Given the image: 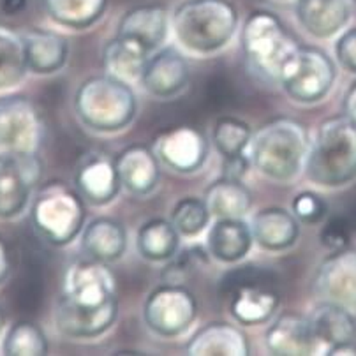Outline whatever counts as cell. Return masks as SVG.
Returning a JSON list of instances; mask_svg holds the SVG:
<instances>
[{
    "label": "cell",
    "instance_id": "1",
    "mask_svg": "<svg viewBox=\"0 0 356 356\" xmlns=\"http://www.w3.org/2000/svg\"><path fill=\"white\" fill-rule=\"evenodd\" d=\"M117 314V284L106 263L88 259L69 266L55 312L62 334L72 339L99 337L111 328Z\"/></svg>",
    "mask_w": 356,
    "mask_h": 356
},
{
    "label": "cell",
    "instance_id": "2",
    "mask_svg": "<svg viewBox=\"0 0 356 356\" xmlns=\"http://www.w3.org/2000/svg\"><path fill=\"white\" fill-rule=\"evenodd\" d=\"M311 182L323 187H341L356 178V122L346 113L319 124L305 157Z\"/></svg>",
    "mask_w": 356,
    "mask_h": 356
},
{
    "label": "cell",
    "instance_id": "3",
    "mask_svg": "<svg viewBox=\"0 0 356 356\" xmlns=\"http://www.w3.org/2000/svg\"><path fill=\"white\" fill-rule=\"evenodd\" d=\"M307 131L293 118H275L250 140V159L256 170L275 182H289L307 157Z\"/></svg>",
    "mask_w": 356,
    "mask_h": 356
},
{
    "label": "cell",
    "instance_id": "4",
    "mask_svg": "<svg viewBox=\"0 0 356 356\" xmlns=\"http://www.w3.org/2000/svg\"><path fill=\"white\" fill-rule=\"evenodd\" d=\"M236 25L238 13L229 0H186L173 15L175 35L196 54H213L224 48Z\"/></svg>",
    "mask_w": 356,
    "mask_h": 356
},
{
    "label": "cell",
    "instance_id": "5",
    "mask_svg": "<svg viewBox=\"0 0 356 356\" xmlns=\"http://www.w3.org/2000/svg\"><path fill=\"white\" fill-rule=\"evenodd\" d=\"M78 118L95 133H117L134 120L138 104L127 81L115 76H94L74 95Z\"/></svg>",
    "mask_w": 356,
    "mask_h": 356
},
{
    "label": "cell",
    "instance_id": "6",
    "mask_svg": "<svg viewBox=\"0 0 356 356\" xmlns=\"http://www.w3.org/2000/svg\"><path fill=\"white\" fill-rule=\"evenodd\" d=\"M85 207L80 193L62 182H49L38 191L32 205L35 232L54 245H65L80 235Z\"/></svg>",
    "mask_w": 356,
    "mask_h": 356
},
{
    "label": "cell",
    "instance_id": "7",
    "mask_svg": "<svg viewBox=\"0 0 356 356\" xmlns=\"http://www.w3.org/2000/svg\"><path fill=\"white\" fill-rule=\"evenodd\" d=\"M242 46L250 65L270 80L279 78L281 69L298 48L281 19L268 11H254L247 18Z\"/></svg>",
    "mask_w": 356,
    "mask_h": 356
},
{
    "label": "cell",
    "instance_id": "8",
    "mask_svg": "<svg viewBox=\"0 0 356 356\" xmlns=\"http://www.w3.org/2000/svg\"><path fill=\"white\" fill-rule=\"evenodd\" d=\"M337 78L334 60L314 46H298L288 58L277 81L286 94L300 104L323 101L332 90Z\"/></svg>",
    "mask_w": 356,
    "mask_h": 356
},
{
    "label": "cell",
    "instance_id": "9",
    "mask_svg": "<svg viewBox=\"0 0 356 356\" xmlns=\"http://www.w3.org/2000/svg\"><path fill=\"white\" fill-rule=\"evenodd\" d=\"M224 289L232 295L229 311L240 325H263L279 307V295L266 282L265 272L254 266H242L229 273L224 281Z\"/></svg>",
    "mask_w": 356,
    "mask_h": 356
},
{
    "label": "cell",
    "instance_id": "10",
    "mask_svg": "<svg viewBox=\"0 0 356 356\" xmlns=\"http://www.w3.org/2000/svg\"><path fill=\"white\" fill-rule=\"evenodd\" d=\"M41 175L42 164L35 152L0 154V219H15L27 209Z\"/></svg>",
    "mask_w": 356,
    "mask_h": 356
},
{
    "label": "cell",
    "instance_id": "11",
    "mask_svg": "<svg viewBox=\"0 0 356 356\" xmlns=\"http://www.w3.org/2000/svg\"><path fill=\"white\" fill-rule=\"evenodd\" d=\"M196 314V298L180 284H164L154 289L143 307L145 323L161 337L182 335L193 325Z\"/></svg>",
    "mask_w": 356,
    "mask_h": 356
},
{
    "label": "cell",
    "instance_id": "12",
    "mask_svg": "<svg viewBox=\"0 0 356 356\" xmlns=\"http://www.w3.org/2000/svg\"><path fill=\"white\" fill-rule=\"evenodd\" d=\"M42 122L38 108L23 95L0 97V148L13 152H38Z\"/></svg>",
    "mask_w": 356,
    "mask_h": 356
},
{
    "label": "cell",
    "instance_id": "13",
    "mask_svg": "<svg viewBox=\"0 0 356 356\" xmlns=\"http://www.w3.org/2000/svg\"><path fill=\"white\" fill-rule=\"evenodd\" d=\"M314 295L321 302H332L342 307L356 309V250H332L318 266L312 281Z\"/></svg>",
    "mask_w": 356,
    "mask_h": 356
},
{
    "label": "cell",
    "instance_id": "14",
    "mask_svg": "<svg viewBox=\"0 0 356 356\" xmlns=\"http://www.w3.org/2000/svg\"><path fill=\"white\" fill-rule=\"evenodd\" d=\"M156 156L177 173H194L209 157V141L196 127L178 125L157 138Z\"/></svg>",
    "mask_w": 356,
    "mask_h": 356
},
{
    "label": "cell",
    "instance_id": "15",
    "mask_svg": "<svg viewBox=\"0 0 356 356\" xmlns=\"http://www.w3.org/2000/svg\"><path fill=\"white\" fill-rule=\"evenodd\" d=\"M74 182L80 196L97 207L111 203L122 187L115 157L106 152L87 154L76 170Z\"/></svg>",
    "mask_w": 356,
    "mask_h": 356
},
{
    "label": "cell",
    "instance_id": "16",
    "mask_svg": "<svg viewBox=\"0 0 356 356\" xmlns=\"http://www.w3.org/2000/svg\"><path fill=\"white\" fill-rule=\"evenodd\" d=\"M145 90L156 97H173L186 88L189 81V64L175 48L159 49L148 58L141 74Z\"/></svg>",
    "mask_w": 356,
    "mask_h": 356
},
{
    "label": "cell",
    "instance_id": "17",
    "mask_svg": "<svg viewBox=\"0 0 356 356\" xmlns=\"http://www.w3.org/2000/svg\"><path fill=\"white\" fill-rule=\"evenodd\" d=\"M311 334L318 344V351L328 355L330 349L353 344L356 335V321L349 309L332 302H319L307 316Z\"/></svg>",
    "mask_w": 356,
    "mask_h": 356
},
{
    "label": "cell",
    "instance_id": "18",
    "mask_svg": "<svg viewBox=\"0 0 356 356\" xmlns=\"http://www.w3.org/2000/svg\"><path fill=\"white\" fill-rule=\"evenodd\" d=\"M118 178L122 187L136 194L147 196L156 189L161 177V161L145 145H131L115 157Z\"/></svg>",
    "mask_w": 356,
    "mask_h": 356
},
{
    "label": "cell",
    "instance_id": "19",
    "mask_svg": "<svg viewBox=\"0 0 356 356\" xmlns=\"http://www.w3.org/2000/svg\"><path fill=\"white\" fill-rule=\"evenodd\" d=\"M351 0H298L296 18L316 39L334 38L351 18Z\"/></svg>",
    "mask_w": 356,
    "mask_h": 356
},
{
    "label": "cell",
    "instance_id": "20",
    "mask_svg": "<svg viewBox=\"0 0 356 356\" xmlns=\"http://www.w3.org/2000/svg\"><path fill=\"white\" fill-rule=\"evenodd\" d=\"M117 35L154 54L168 35V13L161 6H140L122 16Z\"/></svg>",
    "mask_w": 356,
    "mask_h": 356
},
{
    "label": "cell",
    "instance_id": "21",
    "mask_svg": "<svg viewBox=\"0 0 356 356\" xmlns=\"http://www.w3.org/2000/svg\"><path fill=\"white\" fill-rule=\"evenodd\" d=\"M23 48L29 71L35 74H51L60 71L69 57V44L64 35L42 29L23 32Z\"/></svg>",
    "mask_w": 356,
    "mask_h": 356
},
{
    "label": "cell",
    "instance_id": "22",
    "mask_svg": "<svg viewBox=\"0 0 356 356\" xmlns=\"http://www.w3.org/2000/svg\"><path fill=\"white\" fill-rule=\"evenodd\" d=\"M266 346L273 355L300 356L318 353L307 318L293 312L279 316L266 332Z\"/></svg>",
    "mask_w": 356,
    "mask_h": 356
},
{
    "label": "cell",
    "instance_id": "23",
    "mask_svg": "<svg viewBox=\"0 0 356 356\" xmlns=\"http://www.w3.org/2000/svg\"><path fill=\"white\" fill-rule=\"evenodd\" d=\"M81 249L90 259L101 263H113L124 256L127 249V233L124 224L110 217L94 219L83 229Z\"/></svg>",
    "mask_w": 356,
    "mask_h": 356
},
{
    "label": "cell",
    "instance_id": "24",
    "mask_svg": "<svg viewBox=\"0 0 356 356\" xmlns=\"http://www.w3.org/2000/svg\"><path fill=\"white\" fill-rule=\"evenodd\" d=\"M254 240L266 250H284L296 242L300 233L298 219L281 207L259 210L252 219Z\"/></svg>",
    "mask_w": 356,
    "mask_h": 356
},
{
    "label": "cell",
    "instance_id": "25",
    "mask_svg": "<svg viewBox=\"0 0 356 356\" xmlns=\"http://www.w3.org/2000/svg\"><path fill=\"white\" fill-rule=\"evenodd\" d=\"M252 229L242 219H217L207 236L209 254L222 263H236L252 247Z\"/></svg>",
    "mask_w": 356,
    "mask_h": 356
},
{
    "label": "cell",
    "instance_id": "26",
    "mask_svg": "<svg viewBox=\"0 0 356 356\" xmlns=\"http://www.w3.org/2000/svg\"><path fill=\"white\" fill-rule=\"evenodd\" d=\"M187 353L196 356H245L249 355V342L235 326L212 323L191 339Z\"/></svg>",
    "mask_w": 356,
    "mask_h": 356
},
{
    "label": "cell",
    "instance_id": "27",
    "mask_svg": "<svg viewBox=\"0 0 356 356\" xmlns=\"http://www.w3.org/2000/svg\"><path fill=\"white\" fill-rule=\"evenodd\" d=\"M205 203L217 219H242L250 209V193L238 178L222 177L205 191Z\"/></svg>",
    "mask_w": 356,
    "mask_h": 356
},
{
    "label": "cell",
    "instance_id": "28",
    "mask_svg": "<svg viewBox=\"0 0 356 356\" xmlns=\"http://www.w3.org/2000/svg\"><path fill=\"white\" fill-rule=\"evenodd\" d=\"M148 58H150V54L147 49L141 48L138 42L124 39L120 35L111 39L104 46L103 51L104 69L108 71V74L115 76L122 81L140 80Z\"/></svg>",
    "mask_w": 356,
    "mask_h": 356
},
{
    "label": "cell",
    "instance_id": "29",
    "mask_svg": "<svg viewBox=\"0 0 356 356\" xmlns=\"http://www.w3.org/2000/svg\"><path fill=\"white\" fill-rule=\"evenodd\" d=\"M180 233L173 222L164 219L147 220L136 238L138 252L148 261H170L178 250Z\"/></svg>",
    "mask_w": 356,
    "mask_h": 356
},
{
    "label": "cell",
    "instance_id": "30",
    "mask_svg": "<svg viewBox=\"0 0 356 356\" xmlns=\"http://www.w3.org/2000/svg\"><path fill=\"white\" fill-rule=\"evenodd\" d=\"M49 18L69 29L94 25L106 9L108 0H42Z\"/></svg>",
    "mask_w": 356,
    "mask_h": 356
},
{
    "label": "cell",
    "instance_id": "31",
    "mask_svg": "<svg viewBox=\"0 0 356 356\" xmlns=\"http://www.w3.org/2000/svg\"><path fill=\"white\" fill-rule=\"evenodd\" d=\"M27 71L22 35L8 27H0V90L16 87Z\"/></svg>",
    "mask_w": 356,
    "mask_h": 356
},
{
    "label": "cell",
    "instance_id": "32",
    "mask_svg": "<svg viewBox=\"0 0 356 356\" xmlns=\"http://www.w3.org/2000/svg\"><path fill=\"white\" fill-rule=\"evenodd\" d=\"M212 140L224 159H233L245 156V148L250 145L252 133L245 122L233 117H222L216 122Z\"/></svg>",
    "mask_w": 356,
    "mask_h": 356
},
{
    "label": "cell",
    "instance_id": "33",
    "mask_svg": "<svg viewBox=\"0 0 356 356\" xmlns=\"http://www.w3.org/2000/svg\"><path fill=\"white\" fill-rule=\"evenodd\" d=\"M2 351L6 356H42L48 353V341L38 325L18 321L6 334Z\"/></svg>",
    "mask_w": 356,
    "mask_h": 356
},
{
    "label": "cell",
    "instance_id": "34",
    "mask_svg": "<svg viewBox=\"0 0 356 356\" xmlns=\"http://www.w3.org/2000/svg\"><path fill=\"white\" fill-rule=\"evenodd\" d=\"M210 212L205 200L187 196L178 201L171 212V222L180 235L196 236L209 226Z\"/></svg>",
    "mask_w": 356,
    "mask_h": 356
},
{
    "label": "cell",
    "instance_id": "35",
    "mask_svg": "<svg viewBox=\"0 0 356 356\" xmlns=\"http://www.w3.org/2000/svg\"><path fill=\"white\" fill-rule=\"evenodd\" d=\"M209 265V252L201 247H193V249H186L182 252L175 254L170 259L164 270L161 272V279L164 284H180L187 282L191 277L196 275L201 268H205Z\"/></svg>",
    "mask_w": 356,
    "mask_h": 356
},
{
    "label": "cell",
    "instance_id": "36",
    "mask_svg": "<svg viewBox=\"0 0 356 356\" xmlns=\"http://www.w3.org/2000/svg\"><path fill=\"white\" fill-rule=\"evenodd\" d=\"M291 212L300 222L318 224L326 217L328 205H326V201L323 200L319 194L305 191V193H300L298 196L293 200Z\"/></svg>",
    "mask_w": 356,
    "mask_h": 356
},
{
    "label": "cell",
    "instance_id": "37",
    "mask_svg": "<svg viewBox=\"0 0 356 356\" xmlns=\"http://www.w3.org/2000/svg\"><path fill=\"white\" fill-rule=\"evenodd\" d=\"M349 238H351V227H349L348 220L342 219V217L330 219L323 226L321 235H319L323 245L330 250H339L348 247Z\"/></svg>",
    "mask_w": 356,
    "mask_h": 356
},
{
    "label": "cell",
    "instance_id": "38",
    "mask_svg": "<svg viewBox=\"0 0 356 356\" xmlns=\"http://www.w3.org/2000/svg\"><path fill=\"white\" fill-rule=\"evenodd\" d=\"M335 57L346 71L356 74V27L349 29L339 38L335 44Z\"/></svg>",
    "mask_w": 356,
    "mask_h": 356
},
{
    "label": "cell",
    "instance_id": "39",
    "mask_svg": "<svg viewBox=\"0 0 356 356\" xmlns=\"http://www.w3.org/2000/svg\"><path fill=\"white\" fill-rule=\"evenodd\" d=\"M247 168H249V161L243 156L233 157V159H224V175L222 177L229 178H242L245 175Z\"/></svg>",
    "mask_w": 356,
    "mask_h": 356
},
{
    "label": "cell",
    "instance_id": "40",
    "mask_svg": "<svg viewBox=\"0 0 356 356\" xmlns=\"http://www.w3.org/2000/svg\"><path fill=\"white\" fill-rule=\"evenodd\" d=\"M9 268H11V263H9L8 247H6L4 240L0 238V286L4 284L6 279H8Z\"/></svg>",
    "mask_w": 356,
    "mask_h": 356
},
{
    "label": "cell",
    "instance_id": "41",
    "mask_svg": "<svg viewBox=\"0 0 356 356\" xmlns=\"http://www.w3.org/2000/svg\"><path fill=\"white\" fill-rule=\"evenodd\" d=\"M344 113L356 122V83L349 88L344 97Z\"/></svg>",
    "mask_w": 356,
    "mask_h": 356
},
{
    "label": "cell",
    "instance_id": "42",
    "mask_svg": "<svg viewBox=\"0 0 356 356\" xmlns=\"http://www.w3.org/2000/svg\"><path fill=\"white\" fill-rule=\"evenodd\" d=\"M25 6H27V0H2V11L9 16L22 13Z\"/></svg>",
    "mask_w": 356,
    "mask_h": 356
},
{
    "label": "cell",
    "instance_id": "43",
    "mask_svg": "<svg viewBox=\"0 0 356 356\" xmlns=\"http://www.w3.org/2000/svg\"><path fill=\"white\" fill-rule=\"evenodd\" d=\"M4 323H6L4 312H2V309H0V332H2V328H4Z\"/></svg>",
    "mask_w": 356,
    "mask_h": 356
}]
</instances>
